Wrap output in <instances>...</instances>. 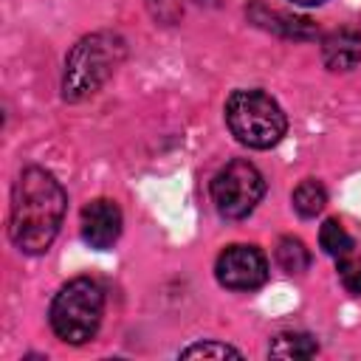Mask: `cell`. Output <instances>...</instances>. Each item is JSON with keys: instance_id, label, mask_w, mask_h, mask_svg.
<instances>
[{"instance_id": "obj_1", "label": "cell", "mask_w": 361, "mask_h": 361, "mask_svg": "<svg viewBox=\"0 0 361 361\" xmlns=\"http://www.w3.org/2000/svg\"><path fill=\"white\" fill-rule=\"evenodd\" d=\"M68 209V195L62 183L42 166H28L20 172L11 189L8 237L23 254H42L51 248L62 217Z\"/></svg>"}, {"instance_id": "obj_2", "label": "cell", "mask_w": 361, "mask_h": 361, "mask_svg": "<svg viewBox=\"0 0 361 361\" xmlns=\"http://www.w3.org/2000/svg\"><path fill=\"white\" fill-rule=\"evenodd\" d=\"M124 54H127V45L113 31H96V34L82 37L65 59L62 99L82 102V99L93 96L116 73Z\"/></svg>"}, {"instance_id": "obj_3", "label": "cell", "mask_w": 361, "mask_h": 361, "mask_svg": "<svg viewBox=\"0 0 361 361\" xmlns=\"http://www.w3.org/2000/svg\"><path fill=\"white\" fill-rule=\"evenodd\" d=\"M104 316V290L90 276H76L59 288L51 302L48 319L65 344H85L96 336Z\"/></svg>"}, {"instance_id": "obj_4", "label": "cell", "mask_w": 361, "mask_h": 361, "mask_svg": "<svg viewBox=\"0 0 361 361\" xmlns=\"http://www.w3.org/2000/svg\"><path fill=\"white\" fill-rule=\"evenodd\" d=\"M226 124L231 135L251 149H271L288 130L282 107L262 90H234L226 99Z\"/></svg>"}, {"instance_id": "obj_5", "label": "cell", "mask_w": 361, "mask_h": 361, "mask_svg": "<svg viewBox=\"0 0 361 361\" xmlns=\"http://www.w3.org/2000/svg\"><path fill=\"white\" fill-rule=\"evenodd\" d=\"M265 195V180L259 169L248 161H228L212 178V203L228 220L248 217Z\"/></svg>"}, {"instance_id": "obj_6", "label": "cell", "mask_w": 361, "mask_h": 361, "mask_svg": "<svg viewBox=\"0 0 361 361\" xmlns=\"http://www.w3.org/2000/svg\"><path fill=\"white\" fill-rule=\"evenodd\" d=\"M217 282L228 290H254L268 279V259L257 245H228L214 262Z\"/></svg>"}, {"instance_id": "obj_7", "label": "cell", "mask_w": 361, "mask_h": 361, "mask_svg": "<svg viewBox=\"0 0 361 361\" xmlns=\"http://www.w3.org/2000/svg\"><path fill=\"white\" fill-rule=\"evenodd\" d=\"M79 226H82V240L90 248L104 251L121 234V209L107 197H96L82 209Z\"/></svg>"}, {"instance_id": "obj_8", "label": "cell", "mask_w": 361, "mask_h": 361, "mask_svg": "<svg viewBox=\"0 0 361 361\" xmlns=\"http://www.w3.org/2000/svg\"><path fill=\"white\" fill-rule=\"evenodd\" d=\"M322 59L330 71H353L361 62V31L353 25L333 28L322 37Z\"/></svg>"}, {"instance_id": "obj_9", "label": "cell", "mask_w": 361, "mask_h": 361, "mask_svg": "<svg viewBox=\"0 0 361 361\" xmlns=\"http://www.w3.org/2000/svg\"><path fill=\"white\" fill-rule=\"evenodd\" d=\"M248 17L257 25H262V28L279 34V37H288V39H310L316 34V28L307 17H293V14H285V11H274L262 3H254L248 8Z\"/></svg>"}, {"instance_id": "obj_10", "label": "cell", "mask_w": 361, "mask_h": 361, "mask_svg": "<svg viewBox=\"0 0 361 361\" xmlns=\"http://www.w3.org/2000/svg\"><path fill=\"white\" fill-rule=\"evenodd\" d=\"M316 353H319V341L310 333H299V330L279 333L268 344L271 358H313Z\"/></svg>"}, {"instance_id": "obj_11", "label": "cell", "mask_w": 361, "mask_h": 361, "mask_svg": "<svg viewBox=\"0 0 361 361\" xmlns=\"http://www.w3.org/2000/svg\"><path fill=\"white\" fill-rule=\"evenodd\" d=\"M290 200H293V209H296L302 217H316V214L327 206V189H324L316 178H307V180H302V183L293 189Z\"/></svg>"}, {"instance_id": "obj_12", "label": "cell", "mask_w": 361, "mask_h": 361, "mask_svg": "<svg viewBox=\"0 0 361 361\" xmlns=\"http://www.w3.org/2000/svg\"><path fill=\"white\" fill-rule=\"evenodd\" d=\"M276 262L288 274H302L310 268V251L299 237H279L276 243Z\"/></svg>"}, {"instance_id": "obj_13", "label": "cell", "mask_w": 361, "mask_h": 361, "mask_svg": "<svg viewBox=\"0 0 361 361\" xmlns=\"http://www.w3.org/2000/svg\"><path fill=\"white\" fill-rule=\"evenodd\" d=\"M319 245H322L324 254H330V257L338 259V257H344V254H350L355 248V240L347 234V228L336 217H330L319 228Z\"/></svg>"}, {"instance_id": "obj_14", "label": "cell", "mask_w": 361, "mask_h": 361, "mask_svg": "<svg viewBox=\"0 0 361 361\" xmlns=\"http://www.w3.org/2000/svg\"><path fill=\"white\" fill-rule=\"evenodd\" d=\"M243 358V353L231 344H223V341H197V344H189L180 350V358Z\"/></svg>"}, {"instance_id": "obj_15", "label": "cell", "mask_w": 361, "mask_h": 361, "mask_svg": "<svg viewBox=\"0 0 361 361\" xmlns=\"http://www.w3.org/2000/svg\"><path fill=\"white\" fill-rule=\"evenodd\" d=\"M336 268H338V279L341 285L353 293V296H361V257L355 251L344 254L336 259Z\"/></svg>"}, {"instance_id": "obj_16", "label": "cell", "mask_w": 361, "mask_h": 361, "mask_svg": "<svg viewBox=\"0 0 361 361\" xmlns=\"http://www.w3.org/2000/svg\"><path fill=\"white\" fill-rule=\"evenodd\" d=\"M296 6H322L324 0H293Z\"/></svg>"}, {"instance_id": "obj_17", "label": "cell", "mask_w": 361, "mask_h": 361, "mask_svg": "<svg viewBox=\"0 0 361 361\" xmlns=\"http://www.w3.org/2000/svg\"><path fill=\"white\" fill-rule=\"evenodd\" d=\"M200 3H203V0H200Z\"/></svg>"}]
</instances>
